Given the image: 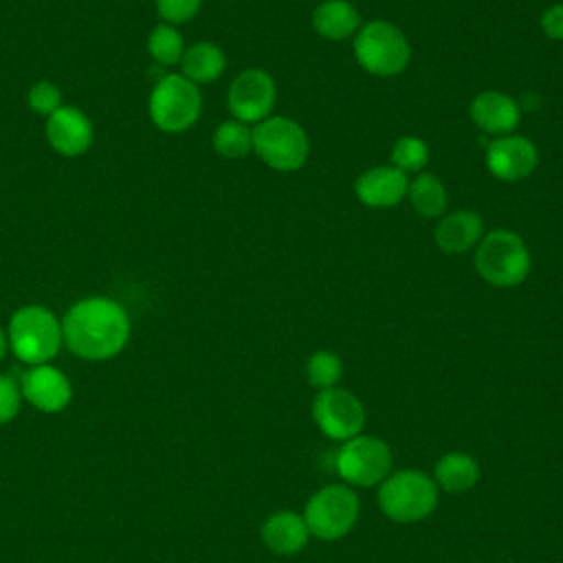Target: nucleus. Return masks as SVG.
Masks as SVG:
<instances>
[{"label": "nucleus", "instance_id": "obj_1", "mask_svg": "<svg viewBox=\"0 0 563 563\" xmlns=\"http://www.w3.org/2000/svg\"><path fill=\"white\" fill-rule=\"evenodd\" d=\"M130 314L112 297L92 295L75 301L64 319V345L79 358L108 361L117 356L130 339Z\"/></svg>", "mask_w": 563, "mask_h": 563}, {"label": "nucleus", "instance_id": "obj_2", "mask_svg": "<svg viewBox=\"0 0 563 563\" xmlns=\"http://www.w3.org/2000/svg\"><path fill=\"white\" fill-rule=\"evenodd\" d=\"M440 490L431 473L422 468H394L376 486V506L394 523H418L438 508Z\"/></svg>", "mask_w": 563, "mask_h": 563}, {"label": "nucleus", "instance_id": "obj_3", "mask_svg": "<svg viewBox=\"0 0 563 563\" xmlns=\"http://www.w3.org/2000/svg\"><path fill=\"white\" fill-rule=\"evenodd\" d=\"M301 515L310 539L332 543L356 528L361 517V497L356 488L343 482H330L310 493Z\"/></svg>", "mask_w": 563, "mask_h": 563}, {"label": "nucleus", "instance_id": "obj_4", "mask_svg": "<svg viewBox=\"0 0 563 563\" xmlns=\"http://www.w3.org/2000/svg\"><path fill=\"white\" fill-rule=\"evenodd\" d=\"M11 352L26 365H42L57 356L64 345L62 321L53 310L40 303L18 308L7 325Z\"/></svg>", "mask_w": 563, "mask_h": 563}, {"label": "nucleus", "instance_id": "obj_5", "mask_svg": "<svg viewBox=\"0 0 563 563\" xmlns=\"http://www.w3.org/2000/svg\"><path fill=\"white\" fill-rule=\"evenodd\" d=\"M332 468L339 482L352 488H376L394 471V451L387 440L358 433L339 442L332 455Z\"/></svg>", "mask_w": 563, "mask_h": 563}, {"label": "nucleus", "instance_id": "obj_6", "mask_svg": "<svg viewBox=\"0 0 563 563\" xmlns=\"http://www.w3.org/2000/svg\"><path fill=\"white\" fill-rule=\"evenodd\" d=\"M530 251L526 242L508 229L484 233L475 246V271L497 288L519 286L530 273Z\"/></svg>", "mask_w": 563, "mask_h": 563}, {"label": "nucleus", "instance_id": "obj_7", "mask_svg": "<svg viewBox=\"0 0 563 563\" xmlns=\"http://www.w3.org/2000/svg\"><path fill=\"white\" fill-rule=\"evenodd\" d=\"M147 112L152 123L161 132L180 134L200 119V88L180 73H169L154 84L147 101Z\"/></svg>", "mask_w": 563, "mask_h": 563}, {"label": "nucleus", "instance_id": "obj_8", "mask_svg": "<svg viewBox=\"0 0 563 563\" xmlns=\"http://www.w3.org/2000/svg\"><path fill=\"white\" fill-rule=\"evenodd\" d=\"M354 57L367 73L394 77L407 68L411 46L396 24L387 20H372L356 31Z\"/></svg>", "mask_w": 563, "mask_h": 563}, {"label": "nucleus", "instance_id": "obj_9", "mask_svg": "<svg viewBox=\"0 0 563 563\" xmlns=\"http://www.w3.org/2000/svg\"><path fill=\"white\" fill-rule=\"evenodd\" d=\"M253 152L277 172H295L308 161L310 141L297 121L271 114L253 128Z\"/></svg>", "mask_w": 563, "mask_h": 563}, {"label": "nucleus", "instance_id": "obj_10", "mask_svg": "<svg viewBox=\"0 0 563 563\" xmlns=\"http://www.w3.org/2000/svg\"><path fill=\"white\" fill-rule=\"evenodd\" d=\"M310 416L319 433L336 444L363 433L367 420L363 400L341 385L317 391L310 405Z\"/></svg>", "mask_w": 563, "mask_h": 563}, {"label": "nucleus", "instance_id": "obj_11", "mask_svg": "<svg viewBox=\"0 0 563 563\" xmlns=\"http://www.w3.org/2000/svg\"><path fill=\"white\" fill-rule=\"evenodd\" d=\"M277 101L275 79L262 68L242 70L227 90V106L233 119L242 123H260L271 117Z\"/></svg>", "mask_w": 563, "mask_h": 563}, {"label": "nucleus", "instance_id": "obj_12", "mask_svg": "<svg viewBox=\"0 0 563 563\" xmlns=\"http://www.w3.org/2000/svg\"><path fill=\"white\" fill-rule=\"evenodd\" d=\"M539 165L537 145L519 134L495 136V141L486 147V167L488 172L504 180H521L530 176Z\"/></svg>", "mask_w": 563, "mask_h": 563}, {"label": "nucleus", "instance_id": "obj_13", "mask_svg": "<svg viewBox=\"0 0 563 563\" xmlns=\"http://www.w3.org/2000/svg\"><path fill=\"white\" fill-rule=\"evenodd\" d=\"M44 134L53 152L59 156H81L92 145V121L77 106H62L51 117H46Z\"/></svg>", "mask_w": 563, "mask_h": 563}, {"label": "nucleus", "instance_id": "obj_14", "mask_svg": "<svg viewBox=\"0 0 563 563\" xmlns=\"http://www.w3.org/2000/svg\"><path fill=\"white\" fill-rule=\"evenodd\" d=\"M20 389L22 398H26L35 409L44 413H57L66 409L73 398L68 376L48 363L31 365L20 378Z\"/></svg>", "mask_w": 563, "mask_h": 563}, {"label": "nucleus", "instance_id": "obj_15", "mask_svg": "<svg viewBox=\"0 0 563 563\" xmlns=\"http://www.w3.org/2000/svg\"><path fill=\"white\" fill-rule=\"evenodd\" d=\"M260 539L268 552L277 556H295L306 550L310 532L301 512L279 508L266 515V519L262 521Z\"/></svg>", "mask_w": 563, "mask_h": 563}, {"label": "nucleus", "instance_id": "obj_16", "mask_svg": "<svg viewBox=\"0 0 563 563\" xmlns=\"http://www.w3.org/2000/svg\"><path fill=\"white\" fill-rule=\"evenodd\" d=\"M409 189L407 174L394 165H378L363 172L354 183L356 198L372 209L396 207Z\"/></svg>", "mask_w": 563, "mask_h": 563}, {"label": "nucleus", "instance_id": "obj_17", "mask_svg": "<svg viewBox=\"0 0 563 563\" xmlns=\"http://www.w3.org/2000/svg\"><path fill=\"white\" fill-rule=\"evenodd\" d=\"M471 119L473 123L493 136H504L512 134L515 128L519 125L521 110L517 101L499 90H484L473 97L471 101Z\"/></svg>", "mask_w": 563, "mask_h": 563}, {"label": "nucleus", "instance_id": "obj_18", "mask_svg": "<svg viewBox=\"0 0 563 563\" xmlns=\"http://www.w3.org/2000/svg\"><path fill=\"white\" fill-rule=\"evenodd\" d=\"M431 477L442 493L449 495H464L471 493L479 479H482V466L477 462L475 455H471L468 451H446L442 453L431 471Z\"/></svg>", "mask_w": 563, "mask_h": 563}, {"label": "nucleus", "instance_id": "obj_19", "mask_svg": "<svg viewBox=\"0 0 563 563\" xmlns=\"http://www.w3.org/2000/svg\"><path fill=\"white\" fill-rule=\"evenodd\" d=\"M433 238L435 244L449 255L466 253L484 238V220L475 211L446 213L440 218Z\"/></svg>", "mask_w": 563, "mask_h": 563}, {"label": "nucleus", "instance_id": "obj_20", "mask_svg": "<svg viewBox=\"0 0 563 563\" xmlns=\"http://www.w3.org/2000/svg\"><path fill=\"white\" fill-rule=\"evenodd\" d=\"M312 26L321 37L345 40L361 29V15L347 0H323L312 11Z\"/></svg>", "mask_w": 563, "mask_h": 563}, {"label": "nucleus", "instance_id": "obj_21", "mask_svg": "<svg viewBox=\"0 0 563 563\" xmlns=\"http://www.w3.org/2000/svg\"><path fill=\"white\" fill-rule=\"evenodd\" d=\"M224 51L213 42H196L187 46L180 57V75L194 81L196 86L216 81L224 73Z\"/></svg>", "mask_w": 563, "mask_h": 563}, {"label": "nucleus", "instance_id": "obj_22", "mask_svg": "<svg viewBox=\"0 0 563 563\" xmlns=\"http://www.w3.org/2000/svg\"><path fill=\"white\" fill-rule=\"evenodd\" d=\"M409 202L422 218H438L446 209V189L433 174H420L409 183Z\"/></svg>", "mask_w": 563, "mask_h": 563}, {"label": "nucleus", "instance_id": "obj_23", "mask_svg": "<svg viewBox=\"0 0 563 563\" xmlns=\"http://www.w3.org/2000/svg\"><path fill=\"white\" fill-rule=\"evenodd\" d=\"M183 33L167 22L156 24L147 35V53L161 66H176L185 53Z\"/></svg>", "mask_w": 563, "mask_h": 563}, {"label": "nucleus", "instance_id": "obj_24", "mask_svg": "<svg viewBox=\"0 0 563 563\" xmlns=\"http://www.w3.org/2000/svg\"><path fill=\"white\" fill-rule=\"evenodd\" d=\"M213 150L224 158H242L253 152V130L238 121H222L213 132Z\"/></svg>", "mask_w": 563, "mask_h": 563}, {"label": "nucleus", "instance_id": "obj_25", "mask_svg": "<svg viewBox=\"0 0 563 563\" xmlns=\"http://www.w3.org/2000/svg\"><path fill=\"white\" fill-rule=\"evenodd\" d=\"M343 378V361L332 350H314L306 358V380L317 391L339 387Z\"/></svg>", "mask_w": 563, "mask_h": 563}, {"label": "nucleus", "instance_id": "obj_26", "mask_svg": "<svg viewBox=\"0 0 563 563\" xmlns=\"http://www.w3.org/2000/svg\"><path fill=\"white\" fill-rule=\"evenodd\" d=\"M429 163V147L418 136H400L391 147V165L400 172H420Z\"/></svg>", "mask_w": 563, "mask_h": 563}, {"label": "nucleus", "instance_id": "obj_27", "mask_svg": "<svg viewBox=\"0 0 563 563\" xmlns=\"http://www.w3.org/2000/svg\"><path fill=\"white\" fill-rule=\"evenodd\" d=\"M62 99H64V95H62L59 86L48 79L35 81L26 92V106L31 108V112H35L40 117H51L55 110H59L64 106Z\"/></svg>", "mask_w": 563, "mask_h": 563}, {"label": "nucleus", "instance_id": "obj_28", "mask_svg": "<svg viewBox=\"0 0 563 563\" xmlns=\"http://www.w3.org/2000/svg\"><path fill=\"white\" fill-rule=\"evenodd\" d=\"M156 11L167 24H183L196 18V13L202 7V0H154Z\"/></svg>", "mask_w": 563, "mask_h": 563}, {"label": "nucleus", "instance_id": "obj_29", "mask_svg": "<svg viewBox=\"0 0 563 563\" xmlns=\"http://www.w3.org/2000/svg\"><path fill=\"white\" fill-rule=\"evenodd\" d=\"M22 405V389L11 376L0 374V424L11 422Z\"/></svg>", "mask_w": 563, "mask_h": 563}, {"label": "nucleus", "instance_id": "obj_30", "mask_svg": "<svg viewBox=\"0 0 563 563\" xmlns=\"http://www.w3.org/2000/svg\"><path fill=\"white\" fill-rule=\"evenodd\" d=\"M541 29L550 40H563V4H550L541 13Z\"/></svg>", "mask_w": 563, "mask_h": 563}, {"label": "nucleus", "instance_id": "obj_31", "mask_svg": "<svg viewBox=\"0 0 563 563\" xmlns=\"http://www.w3.org/2000/svg\"><path fill=\"white\" fill-rule=\"evenodd\" d=\"M7 350H9V341H7V332L0 328V361L4 358V354H7Z\"/></svg>", "mask_w": 563, "mask_h": 563}]
</instances>
